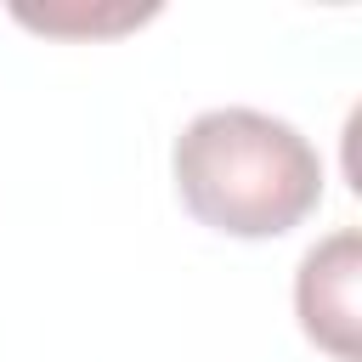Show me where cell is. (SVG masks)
Here are the masks:
<instances>
[{"label": "cell", "instance_id": "6da1fadb", "mask_svg": "<svg viewBox=\"0 0 362 362\" xmlns=\"http://www.w3.org/2000/svg\"><path fill=\"white\" fill-rule=\"evenodd\" d=\"M175 192L181 204L226 238H277L300 226L322 198L317 147L272 113L209 107L175 136Z\"/></svg>", "mask_w": 362, "mask_h": 362}, {"label": "cell", "instance_id": "7a4b0ae2", "mask_svg": "<svg viewBox=\"0 0 362 362\" xmlns=\"http://www.w3.org/2000/svg\"><path fill=\"white\" fill-rule=\"evenodd\" d=\"M356 283H362V238L351 226L334 232V238H322L300 260V277H294V311H300L305 339L322 345L339 362L362 356V339H356V328H362Z\"/></svg>", "mask_w": 362, "mask_h": 362}, {"label": "cell", "instance_id": "3957f363", "mask_svg": "<svg viewBox=\"0 0 362 362\" xmlns=\"http://www.w3.org/2000/svg\"><path fill=\"white\" fill-rule=\"evenodd\" d=\"M158 6H107V11H85V6H74V0H62V6H45V11H34V6H17V23H28V28H45V34H119V28H136V23H147Z\"/></svg>", "mask_w": 362, "mask_h": 362}]
</instances>
